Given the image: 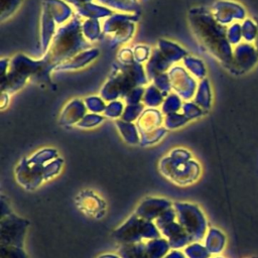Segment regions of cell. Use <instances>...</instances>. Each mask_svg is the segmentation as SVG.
<instances>
[{
  "instance_id": "6da1fadb",
  "label": "cell",
  "mask_w": 258,
  "mask_h": 258,
  "mask_svg": "<svg viewBox=\"0 0 258 258\" xmlns=\"http://www.w3.org/2000/svg\"><path fill=\"white\" fill-rule=\"evenodd\" d=\"M201 36L215 57L231 69L233 61V46L227 38V27L220 24L214 16L206 12L200 18Z\"/></svg>"
},
{
  "instance_id": "7a4b0ae2",
  "label": "cell",
  "mask_w": 258,
  "mask_h": 258,
  "mask_svg": "<svg viewBox=\"0 0 258 258\" xmlns=\"http://www.w3.org/2000/svg\"><path fill=\"white\" fill-rule=\"evenodd\" d=\"M115 236L123 244H133L140 243L144 238H158L159 232L150 221L135 215L116 230Z\"/></svg>"
},
{
  "instance_id": "3957f363",
  "label": "cell",
  "mask_w": 258,
  "mask_h": 258,
  "mask_svg": "<svg viewBox=\"0 0 258 258\" xmlns=\"http://www.w3.org/2000/svg\"><path fill=\"white\" fill-rule=\"evenodd\" d=\"M174 207L179 224L191 240L202 239L206 230V221L202 212L197 207L187 204H174Z\"/></svg>"
},
{
  "instance_id": "277c9868",
  "label": "cell",
  "mask_w": 258,
  "mask_h": 258,
  "mask_svg": "<svg viewBox=\"0 0 258 258\" xmlns=\"http://www.w3.org/2000/svg\"><path fill=\"white\" fill-rule=\"evenodd\" d=\"M212 15L225 27L235 22H242L248 17L245 6L234 0H220L216 2Z\"/></svg>"
},
{
  "instance_id": "5b68a950",
  "label": "cell",
  "mask_w": 258,
  "mask_h": 258,
  "mask_svg": "<svg viewBox=\"0 0 258 258\" xmlns=\"http://www.w3.org/2000/svg\"><path fill=\"white\" fill-rule=\"evenodd\" d=\"M258 64V51L253 43L241 42L233 47L231 69L237 75H243L254 70Z\"/></svg>"
},
{
  "instance_id": "8992f818",
  "label": "cell",
  "mask_w": 258,
  "mask_h": 258,
  "mask_svg": "<svg viewBox=\"0 0 258 258\" xmlns=\"http://www.w3.org/2000/svg\"><path fill=\"white\" fill-rule=\"evenodd\" d=\"M169 201L162 199H148L143 201V203L137 209L135 215L144 220L151 221L169 209Z\"/></svg>"
},
{
  "instance_id": "52a82bcc",
  "label": "cell",
  "mask_w": 258,
  "mask_h": 258,
  "mask_svg": "<svg viewBox=\"0 0 258 258\" xmlns=\"http://www.w3.org/2000/svg\"><path fill=\"white\" fill-rule=\"evenodd\" d=\"M119 255L122 258H156L147 244L142 243L124 244L119 248Z\"/></svg>"
},
{
  "instance_id": "ba28073f",
  "label": "cell",
  "mask_w": 258,
  "mask_h": 258,
  "mask_svg": "<svg viewBox=\"0 0 258 258\" xmlns=\"http://www.w3.org/2000/svg\"><path fill=\"white\" fill-rule=\"evenodd\" d=\"M243 41L254 43L258 35V24L255 18L247 17L241 22Z\"/></svg>"
},
{
  "instance_id": "9c48e42d",
  "label": "cell",
  "mask_w": 258,
  "mask_h": 258,
  "mask_svg": "<svg viewBox=\"0 0 258 258\" xmlns=\"http://www.w3.org/2000/svg\"><path fill=\"white\" fill-rule=\"evenodd\" d=\"M227 38L229 43L234 47L243 42L241 22H235L227 26Z\"/></svg>"
},
{
  "instance_id": "30bf717a",
  "label": "cell",
  "mask_w": 258,
  "mask_h": 258,
  "mask_svg": "<svg viewBox=\"0 0 258 258\" xmlns=\"http://www.w3.org/2000/svg\"><path fill=\"white\" fill-rule=\"evenodd\" d=\"M206 250L199 244H191L185 248L184 254L188 258H209L210 252Z\"/></svg>"
},
{
  "instance_id": "8fae6325",
  "label": "cell",
  "mask_w": 258,
  "mask_h": 258,
  "mask_svg": "<svg viewBox=\"0 0 258 258\" xmlns=\"http://www.w3.org/2000/svg\"><path fill=\"white\" fill-rule=\"evenodd\" d=\"M164 258H185V257L181 252H178V251L174 250V251L170 252L169 254H167Z\"/></svg>"
},
{
  "instance_id": "7c38bea8",
  "label": "cell",
  "mask_w": 258,
  "mask_h": 258,
  "mask_svg": "<svg viewBox=\"0 0 258 258\" xmlns=\"http://www.w3.org/2000/svg\"><path fill=\"white\" fill-rule=\"evenodd\" d=\"M99 258H119V257H118V256H116V255L107 254V255H102V256H100Z\"/></svg>"
},
{
  "instance_id": "4fadbf2b",
  "label": "cell",
  "mask_w": 258,
  "mask_h": 258,
  "mask_svg": "<svg viewBox=\"0 0 258 258\" xmlns=\"http://www.w3.org/2000/svg\"><path fill=\"white\" fill-rule=\"evenodd\" d=\"M256 19V21H257V24H258V18H255ZM254 45H255V47H256V49H257V51H258V35H257V37H256V40H255V42L253 43Z\"/></svg>"
}]
</instances>
